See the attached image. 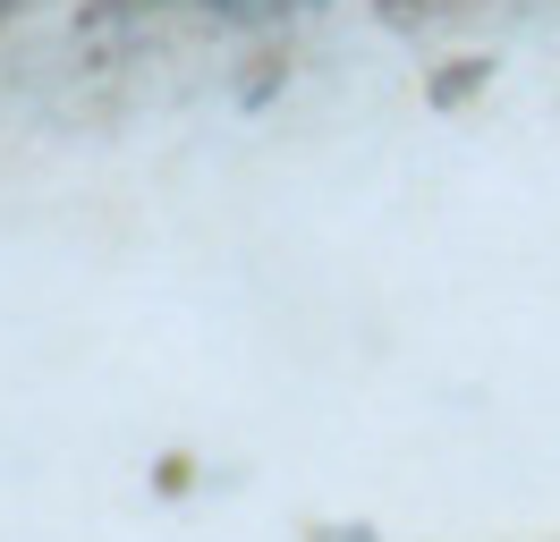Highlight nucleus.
<instances>
[{"instance_id": "obj_1", "label": "nucleus", "mask_w": 560, "mask_h": 542, "mask_svg": "<svg viewBox=\"0 0 560 542\" xmlns=\"http://www.w3.org/2000/svg\"><path fill=\"white\" fill-rule=\"evenodd\" d=\"M221 9H264V0H221Z\"/></svg>"}]
</instances>
